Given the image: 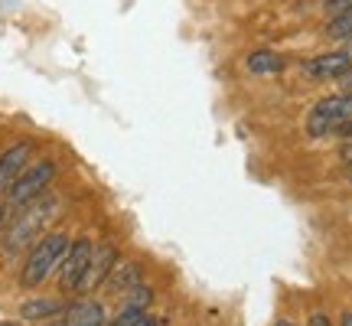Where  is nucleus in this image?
<instances>
[{
    "label": "nucleus",
    "mask_w": 352,
    "mask_h": 326,
    "mask_svg": "<svg viewBox=\"0 0 352 326\" xmlns=\"http://www.w3.org/2000/svg\"><path fill=\"white\" fill-rule=\"evenodd\" d=\"M56 213H59V199L50 196V193H43L39 199L26 202L20 209H13L10 222L3 219V248H7V254L33 248L43 239V228L56 219Z\"/></svg>",
    "instance_id": "1"
},
{
    "label": "nucleus",
    "mask_w": 352,
    "mask_h": 326,
    "mask_svg": "<svg viewBox=\"0 0 352 326\" xmlns=\"http://www.w3.org/2000/svg\"><path fill=\"white\" fill-rule=\"evenodd\" d=\"M69 241L72 239H69L65 232H46V235L30 248V254H26V264H23V271H20V284H23V287H39V284L59 268Z\"/></svg>",
    "instance_id": "2"
},
{
    "label": "nucleus",
    "mask_w": 352,
    "mask_h": 326,
    "mask_svg": "<svg viewBox=\"0 0 352 326\" xmlns=\"http://www.w3.org/2000/svg\"><path fill=\"white\" fill-rule=\"evenodd\" d=\"M56 170H59V163L52 160V157H43V160H30V163H26V170L13 180V186L7 189V196H3L7 213L20 209V206H26V202L39 199V196L50 189L52 180H56Z\"/></svg>",
    "instance_id": "3"
},
{
    "label": "nucleus",
    "mask_w": 352,
    "mask_h": 326,
    "mask_svg": "<svg viewBox=\"0 0 352 326\" xmlns=\"http://www.w3.org/2000/svg\"><path fill=\"white\" fill-rule=\"evenodd\" d=\"M349 121H352V91H340V95H329V98L314 105V111L307 114V134L310 138H329V134H340Z\"/></svg>",
    "instance_id": "4"
},
{
    "label": "nucleus",
    "mask_w": 352,
    "mask_h": 326,
    "mask_svg": "<svg viewBox=\"0 0 352 326\" xmlns=\"http://www.w3.org/2000/svg\"><path fill=\"white\" fill-rule=\"evenodd\" d=\"M91 248H95V241L91 239H72L69 241V248H65L63 261H59V268H56V274H59V284H63V290H78V281H82V274H85L88 268V258H91Z\"/></svg>",
    "instance_id": "5"
},
{
    "label": "nucleus",
    "mask_w": 352,
    "mask_h": 326,
    "mask_svg": "<svg viewBox=\"0 0 352 326\" xmlns=\"http://www.w3.org/2000/svg\"><path fill=\"white\" fill-rule=\"evenodd\" d=\"M114 264H118V248H114L111 241H98L91 248V258H88V268H85V274H82V281H78L76 294H91V290L104 287V281H108Z\"/></svg>",
    "instance_id": "6"
},
{
    "label": "nucleus",
    "mask_w": 352,
    "mask_h": 326,
    "mask_svg": "<svg viewBox=\"0 0 352 326\" xmlns=\"http://www.w3.org/2000/svg\"><path fill=\"white\" fill-rule=\"evenodd\" d=\"M33 160V144L30 140H16L7 151L0 153V202L7 196V189L13 186V180L26 170V163Z\"/></svg>",
    "instance_id": "7"
},
{
    "label": "nucleus",
    "mask_w": 352,
    "mask_h": 326,
    "mask_svg": "<svg viewBox=\"0 0 352 326\" xmlns=\"http://www.w3.org/2000/svg\"><path fill=\"white\" fill-rule=\"evenodd\" d=\"M352 69V56L346 50L336 52H323V56H314L303 63V72L314 78H342Z\"/></svg>",
    "instance_id": "8"
},
{
    "label": "nucleus",
    "mask_w": 352,
    "mask_h": 326,
    "mask_svg": "<svg viewBox=\"0 0 352 326\" xmlns=\"http://www.w3.org/2000/svg\"><path fill=\"white\" fill-rule=\"evenodd\" d=\"M52 326H104V310H101L98 301H88V297H82V301L69 303L65 307V314L59 323Z\"/></svg>",
    "instance_id": "9"
},
{
    "label": "nucleus",
    "mask_w": 352,
    "mask_h": 326,
    "mask_svg": "<svg viewBox=\"0 0 352 326\" xmlns=\"http://www.w3.org/2000/svg\"><path fill=\"white\" fill-rule=\"evenodd\" d=\"M65 307H69V303L59 301V297H33V301H26L23 307H20V316L30 320V323H43V320L63 316Z\"/></svg>",
    "instance_id": "10"
},
{
    "label": "nucleus",
    "mask_w": 352,
    "mask_h": 326,
    "mask_svg": "<svg viewBox=\"0 0 352 326\" xmlns=\"http://www.w3.org/2000/svg\"><path fill=\"white\" fill-rule=\"evenodd\" d=\"M140 284V264L138 261H118L111 268V274H108V281H104V287L111 290V294H127L131 287H138Z\"/></svg>",
    "instance_id": "11"
},
{
    "label": "nucleus",
    "mask_w": 352,
    "mask_h": 326,
    "mask_svg": "<svg viewBox=\"0 0 352 326\" xmlns=\"http://www.w3.org/2000/svg\"><path fill=\"white\" fill-rule=\"evenodd\" d=\"M284 65H287V59L274 50H254L245 56V69L254 72V76H274V72H280Z\"/></svg>",
    "instance_id": "12"
},
{
    "label": "nucleus",
    "mask_w": 352,
    "mask_h": 326,
    "mask_svg": "<svg viewBox=\"0 0 352 326\" xmlns=\"http://www.w3.org/2000/svg\"><path fill=\"white\" fill-rule=\"evenodd\" d=\"M327 36L329 39H340V43H349V39H352V3H349V7H342L336 17H329Z\"/></svg>",
    "instance_id": "13"
},
{
    "label": "nucleus",
    "mask_w": 352,
    "mask_h": 326,
    "mask_svg": "<svg viewBox=\"0 0 352 326\" xmlns=\"http://www.w3.org/2000/svg\"><path fill=\"white\" fill-rule=\"evenodd\" d=\"M121 297H124L121 310H144V314H147V307H151V301H153V290L138 284V287H131L127 294H121Z\"/></svg>",
    "instance_id": "14"
},
{
    "label": "nucleus",
    "mask_w": 352,
    "mask_h": 326,
    "mask_svg": "<svg viewBox=\"0 0 352 326\" xmlns=\"http://www.w3.org/2000/svg\"><path fill=\"white\" fill-rule=\"evenodd\" d=\"M140 320H144V310H121V314L114 316V320H108L104 326H138Z\"/></svg>",
    "instance_id": "15"
},
{
    "label": "nucleus",
    "mask_w": 352,
    "mask_h": 326,
    "mask_svg": "<svg viewBox=\"0 0 352 326\" xmlns=\"http://www.w3.org/2000/svg\"><path fill=\"white\" fill-rule=\"evenodd\" d=\"M307 326H333V323H329V316H327V314H314Z\"/></svg>",
    "instance_id": "16"
},
{
    "label": "nucleus",
    "mask_w": 352,
    "mask_h": 326,
    "mask_svg": "<svg viewBox=\"0 0 352 326\" xmlns=\"http://www.w3.org/2000/svg\"><path fill=\"white\" fill-rule=\"evenodd\" d=\"M340 85H342V91H352V69L346 72V76L340 78Z\"/></svg>",
    "instance_id": "17"
},
{
    "label": "nucleus",
    "mask_w": 352,
    "mask_h": 326,
    "mask_svg": "<svg viewBox=\"0 0 352 326\" xmlns=\"http://www.w3.org/2000/svg\"><path fill=\"white\" fill-rule=\"evenodd\" d=\"M138 326H160V320H157V316H147V314H144V320H140Z\"/></svg>",
    "instance_id": "18"
},
{
    "label": "nucleus",
    "mask_w": 352,
    "mask_h": 326,
    "mask_svg": "<svg viewBox=\"0 0 352 326\" xmlns=\"http://www.w3.org/2000/svg\"><path fill=\"white\" fill-rule=\"evenodd\" d=\"M340 326H352V314H342V320H340Z\"/></svg>",
    "instance_id": "19"
},
{
    "label": "nucleus",
    "mask_w": 352,
    "mask_h": 326,
    "mask_svg": "<svg viewBox=\"0 0 352 326\" xmlns=\"http://www.w3.org/2000/svg\"><path fill=\"white\" fill-rule=\"evenodd\" d=\"M3 219H7V206L0 202V228H3Z\"/></svg>",
    "instance_id": "20"
},
{
    "label": "nucleus",
    "mask_w": 352,
    "mask_h": 326,
    "mask_svg": "<svg viewBox=\"0 0 352 326\" xmlns=\"http://www.w3.org/2000/svg\"><path fill=\"white\" fill-rule=\"evenodd\" d=\"M274 326H294V323H290V320H277Z\"/></svg>",
    "instance_id": "21"
},
{
    "label": "nucleus",
    "mask_w": 352,
    "mask_h": 326,
    "mask_svg": "<svg viewBox=\"0 0 352 326\" xmlns=\"http://www.w3.org/2000/svg\"><path fill=\"white\" fill-rule=\"evenodd\" d=\"M346 176H349V180H352V160H349V166H346Z\"/></svg>",
    "instance_id": "22"
},
{
    "label": "nucleus",
    "mask_w": 352,
    "mask_h": 326,
    "mask_svg": "<svg viewBox=\"0 0 352 326\" xmlns=\"http://www.w3.org/2000/svg\"><path fill=\"white\" fill-rule=\"evenodd\" d=\"M346 52H349V56H352V39H349V43H346Z\"/></svg>",
    "instance_id": "23"
},
{
    "label": "nucleus",
    "mask_w": 352,
    "mask_h": 326,
    "mask_svg": "<svg viewBox=\"0 0 352 326\" xmlns=\"http://www.w3.org/2000/svg\"><path fill=\"white\" fill-rule=\"evenodd\" d=\"M10 326H16V323H10Z\"/></svg>",
    "instance_id": "24"
}]
</instances>
